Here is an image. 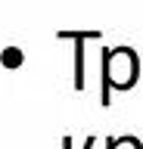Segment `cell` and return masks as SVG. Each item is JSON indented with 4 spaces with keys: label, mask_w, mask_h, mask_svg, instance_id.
I'll list each match as a JSON object with an SVG mask.
<instances>
[{
    "label": "cell",
    "mask_w": 143,
    "mask_h": 149,
    "mask_svg": "<svg viewBox=\"0 0 143 149\" xmlns=\"http://www.w3.org/2000/svg\"><path fill=\"white\" fill-rule=\"evenodd\" d=\"M137 78V56L131 50H112L106 53V87H131Z\"/></svg>",
    "instance_id": "obj_1"
}]
</instances>
